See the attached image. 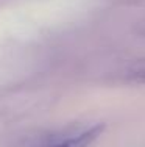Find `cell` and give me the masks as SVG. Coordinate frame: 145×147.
I'll list each match as a JSON object with an SVG mask.
<instances>
[{"mask_svg":"<svg viewBox=\"0 0 145 147\" xmlns=\"http://www.w3.org/2000/svg\"><path fill=\"white\" fill-rule=\"evenodd\" d=\"M103 131H105L103 124H92L83 128H75L45 147H91L102 136Z\"/></svg>","mask_w":145,"mask_h":147,"instance_id":"6da1fadb","label":"cell"},{"mask_svg":"<svg viewBox=\"0 0 145 147\" xmlns=\"http://www.w3.org/2000/svg\"><path fill=\"white\" fill-rule=\"evenodd\" d=\"M126 83H134V85H145V59L134 61L130 66H126L125 71Z\"/></svg>","mask_w":145,"mask_h":147,"instance_id":"7a4b0ae2","label":"cell"}]
</instances>
